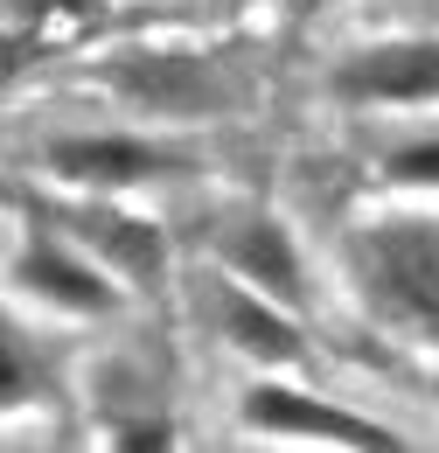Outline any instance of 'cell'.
I'll use <instances>...</instances> for the list:
<instances>
[{"instance_id":"8fae6325","label":"cell","mask_w":439,"mask_h":453,"mask_svg":"<svg viewBox=\"0 0 439 453\" xmlns=\"http://www.w3.org/2000/svg\"><path fill=\"white\" fill-rule=\"evenodd\" d=\"M384 181H404V188H439V133L433 140H404L384 154Z\"/></svg>"},{"instance_id":"52a82bcc","label":"cell","mask_w":439,"mask_h":453,"mask_svg":"<svg viewBox=\"0 0 439 453\" xmlns=\"http://www.w3.org/2000/svg\"><path fill=\"white\" fill-rule=\"evenodd\" d=\"M244 418L258 433H293V440H328V447H397V433H384L377 418H356L328 397L286 391V384H251L244 391Z\"/></svg>"},{"instance_id":"7a4b0ae2","label":"cell","mask_w":439,"mask_h":453,"mask_svg":"<svg viewBox=\"0 0 439 453\" xmlns=\"http://www.w3.org/2000/svg\"><path fill=\"white\" fill-rule=\"evenodd\" d=\"M14 286L42 307V314H63V321H105L119 314V280H112L105 265L70 237H28L21 251H14Z\"/></svg>"},{"instance_id":"7c38bea8","label":"cell","mask_w":439,"mask_h":453,"mask_svg":"<svg viewBox=\"0 0 439 453\" xmlns=\"http://www.w3.org/2000/svg\"><path fill=\"white\" fill-rule=\"evenodd\" d=\"M433 397H439V377H433Z\"/></svg>"},{"instance_id":"30bf717a","label":"cell","mask_w":439,"mask_h":453,"mask_svg":"<svg viewBox=\"0 0 439 453\" xmlns=\"http://www.w3.org/2000/svg\"><path fill=\"white\" fill-rule=\"evenodd\" d=\"M42 391V363H35V342L21 335L7 314H0V411H14V404H28V397Z\"/></svg>"},{"instance_id":"3957f363","label":"cell","mask_w":439,"mask_h":453,"mask_svg":"<svg viewBox=\"0 0 439 453\" xmlns=\"http://www.w3.org/2000/svg\"><path fill=\"white\" fill-rule=\"evenodd\" d=\"M50 168L84 181L91 196H112V188L167 181V174H181L189 161L167 140H140V133H70V140H50Z\"/></svg>"},{"instance_id":"5b68a950","label":"cell","mask_w":439,"mask_h":453,"mask_svg":"<svg viewBox=\"0 0 439 453\" xmlns=\"http://www.w3.org/2000/svg\"><path fill=\"white\" fill-rule=\"evenodd\" d=\"M349 105H433L439 98V42H370L335 70Z\"/></svg>"},{"instance_id":"9c48e42d","label":"cell","mask_w":439,"mask_h":453,"mask_svg":"<svg viewBox=\"0 0 439 453\" xmlns=\"http://www.w3.org/2000/svg\"><path fill=\"white\" fill-rule=\"evenodd\" d=\"M112 84L126 91V105H147V112H210L223 105V77L196 57H140L119 63Z\"/></svg>"},{"instance_id":"ba28073f","label":"cell","mask_w":439,"mask_h":453,"mask_svg":"<svg viewBox=\"0 0 439 453\" xmlns=\"http://www.w3.org/2000/svg\"><path fill=\"white\" fill-rule=\"evenodd\" d=\"M217 251H223V265H230L237 280L273 293L279 307H300V300H307V265H300V251H293V237H286L279 217H266V210L230 217V224L217 230Z\"/></svg>"},{"instance_id":"6da1fadb","label":"cell","mask_w":439,"mask_h":453,"mask_svg":"<svg viewBox=\"0 0 439 453\" xmlns=\"http://www.w3.org/2000/svg\"><path fill=\"white\" fill-rule=\"evenodd\" d=\"M356 286L390 328L439 342V217H377L349 237Z\"/></svg>"},{"instance_id":"8992f818","label":"cell","mask_w":439,"mask_h":453,"mask_svg":"<svg viewBox=\"0 0 439 453\" xmlns=\"http://www.w3.org/2000/svg\"><path fill=\"white\" fill-rule=\"evenodd\" d=\"M203 300H210V328H217L230 349H244L251 363H300V328L286 321L273 293H258L251 280H203Z\"/></svg>"},{"instance_id":"277c9868","label":"cell","mask_w":439,"mask_h":453,"mask_svg":"<svg viewBox=\"0 0 439 453\" xmlns=\"http://www.w3.org/2000/svg\"><path fill=\"white\" fill-rule=\"evenodd\" d=\"M63 230L105 265L112 280L126 286H161L167 273V237L161 224H147V217H133V210H112V203H63Z\"/></svg>"}]
</instances>
